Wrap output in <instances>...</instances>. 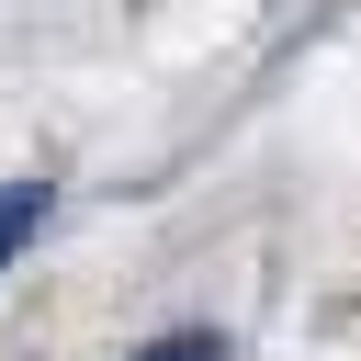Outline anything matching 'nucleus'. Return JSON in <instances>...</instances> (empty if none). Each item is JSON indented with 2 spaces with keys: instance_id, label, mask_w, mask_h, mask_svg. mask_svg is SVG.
<instances>
[{
  "instance_id": "2",
  "label": "nucleus",
  "mask_w": 361,
  "mask_h": 361,
  "mask_svg": "<svg viewBox=\"0 0 361 361\" xmlns=\"http://www.w3.org/2000/svg\"><path fill=\"white\" fill-rule=\"evenodd\" d=\"M135 361H226V338H203V327H180V338H158V350H135Z\"/></svg>"
},
{
  "instance_id": "1",
  "label": "nucleus",
  "mask_w": 361,
  "mask_h": 361,
  "mask_svg": "<svg viewBox=\"0 0 361 361\" xmlns=\"http://www.w3.org/2000/svg\"><path fill=\"white\" fill-rule=\"evenodd\" d=\"M45 214H56V192H45V180H0V271L34 248V226H45Z\"/></svg>"
}]
</instances>
